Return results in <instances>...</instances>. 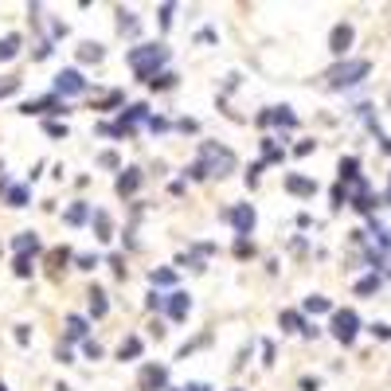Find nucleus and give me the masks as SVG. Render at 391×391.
<instances>
[{
	"instance_id": "1",
	"label": "nucleus",
	"mask_w": 391,
	"mask_h": 391,
	"mask_svg": "<svg viewBox=\"0 0 391 391\" xmlns=\"http://www.w3.org/2000/svg\"><path fill=\"white\" fill-rule=\"evenodd\" d=\"M235 168V156L227 153V149H219L215 141H204V149H200V161L192 165V176L200 180V176H227Z\"/></svg>"
},
{
	"instance_id": "2",
	"label": "nucleus",
	"mask_w": 391,
	"mask_h": 391,
	"mask_svg": "<svg viewBox=\"0 0 391 391\" xmlns=\"http://www.w3.org/2000/svg\"><path fill=\"white\" fill-rule=\"evenodd\" d=\"M371 63L368 59H348V63H337V67L325 71V82L329 87H356L360 78H368Z\"/></svg>"
},
{
	"instance_id": "3",
	"label": "nucleus",
	"mask_w": 391,
	"mask_h": 391,
	"mask_svg": "<svg viewBox=\"0 0 391 391\" xmlns=\"http://www.w3.org/2000/svg\"><path fill=\"white\" fill-rule=\"evenodd\" d=\"M168 59V47L165 43H145V47H137L133 55H129V63H133V71H137V78H149L161 63Z\"/></svg>"
},
{
	"instance_id": "4",
	"label": "nucleus",
	"mask_w": 391,
	"mask_h": 391,
	"mask_svg": "<svg viewBox=\"0 0 391 391\" xmlns=\"http://www.w3.org/2000/svg\"><path fill=\"white\" fill-rule=\"evenodd\" d=\"M356 332H360V317H356V309H337L332 313V337L341 344H352L356 341Z\"/></svg>"
},
{
	"instance_id": "5",
	"label": "nucleus",
	"mask_w": 391,
	"mask_h": 391,
	"mask_svg": "<svg viewBox=\"0 0 391 391\" xmlns=\"http://www.w3.org/2000/svg\"><path fill=\"white\" fill-rule=\"evenodd\" d=\"M55 90L59 94H82V90H87V78H82V71H59Z\"/></svg>"
},
{
	"instance_id": "6",
	"label": "nucleus",
	"mask_w": 391,
	"mask_h": 391,
	"mask_svg": "<svg viewBox=\"0 0 391 391\" xmlns=\"http://www.w3.org/2000/svg\"><path fill=\"white\" fill-rule=\"evenodd\" d=\"M168 380V371L161 368V364H149V368H141V391H161Z\"/></svg>"
},
{
	"instance_id": "7",
	"label": "nucleus",
	"mask_w": 391,
	"mask_h": 391,
	"mask_svg": "<svg viewBox=\"0 0 391 391\" xmlns=\"http://www.w3.org/2000/svg\"><path fill=\"white\" fill-rule=\"evenodd\" d=\"M231 223H235V231H239V235H251L254 231V207L251 204H235Z\"/></svg>"
},
{
	"instance_id": "8",
	"label": "nucleus",
	"mask_w": 391,
	"mask_h": 391,
	"mask_svg": "<svg viewBox=\"0 0 391 391\" xmlns=\"http://www.w3.org/2000/svg\"><path fill=\"white\" fill-rule=\"evenodd\" d=\"M329 47H332V55H344V51L352 47V24H337V28H332Z\"/></svg>"
},
{
	"instance_id": "9",
	"label": "nucleus",
	"mask_w": 391,
	"mask_h": 391,
	"mask_svg": "<svg viewBox=\"0 0 391 391\" xmlns=\"http://www.w3.org/2000/svg\"><path fill=\"white\" fill-rule=\"evenodd\" d=\"M24 114H67V110H63V102L51 94V98H36V102H28Z\"/></svg>"
},
{
	"instance_id": "10",
	"label": "nucleus",
	"mask_w": 391,
	"mask_h": 391,
	"mask_svg": "<svg viewBox=\"0 0 391 391\" xmlns=\"http://www.w3.org/2000/svg\"><path fill=\"white\" fill-rule=\"evenodd\" d=\"M282 329H286V332H305V337H313V332H317V329H313V325L302 317V313H293V309L282 313Z\"/></svg>"
},
{
	"instance_id": "11",
	"label": "nucleus",
	"mask_w": 391,
	"mask_h": 391,
	"mask_svg": "<svg viewBox=\"0 0 391 391\" xmlns=\"http://www.w3.org/2000/svg\"><path fill=\"white\" fill-rule=\"evenodd\" d=\"M258 121H263V126H293L297 117H293L286 106H274V110H263V114H258Z\"/></svg>"
},
{
	"instance_id": "12",
	"label": "nucleus",
	"mask_w": 391,
	"mask_h": 391,
	"mask_svg": "<svg viewBox=\"0 0 391 391\" xmlns=\"http://www.w3.org/2000/svg\"><path fill=\"white\" fill-rule=\"evenodd\" d=\"M165 313L172 317V321H184V317H188V293H168Z\"/></svg>"
},
{
	"instance_id": "13",
	"label": "nucleus",
	"mask_w": 391,
	"mask_h": 391,
	"mask_svg": "<svg viewBox=\"0 0 391 391\" xmlns=\"http://www.w3.org/2000/svg\"><path fill=\"white\" fill-rule=\"evenodd\" d=\"M20 47H24V36H20V31L4 36V39H0V63H4V59H12V55H20Z\"/></svg>"
},
{
	"instance_id": "14",
	"label": "nucleus",
	"mask_w": 391,
	"mask_h": 391,
	"mask_svg": "<svg viewBox=\"0 0 391 391\" xmlns=\"http://www.w3.org/2000/svg\"><path fill=\"white\" fill-rule=\"evenodd\" d=\"M137 184H141V168H126V176L117 180V196H133Z\"/></svg>"
},
{
	"instance_id": "15",
	"label": "nucleus",
	"mask_w": 391,
	"mask_h": 391,
	"mask_svg": "<svg viewBox=\"0 0 391 391\" xmlns=\"http://www.w3.org/2000/svg\"><path fill=\"white\" fill-rule=\"evenodd\" d=\"M341 180H356V184L364 180V176H360V161H356V156H344V161H341Z\"/></svg>"
},
{
	"instance_id": "16",
	"label": "nucleus",
	"mask_w": 391,
	"mask_h": 391,
	"mask_svg": "<svg viewBox=\"0 0 391 391\" xmlns=\"http://www.w3.org/2000/svg\"><path fill=\"white\" fill-rule=\"evenodd\" d=\"M12 246H16V251H20V258H31V251H36V246H39V239H36V235H31V231H24V235H20V239H16V243H12Z\"/></svg>"
},
{
	"instance_id": "17",
	"label": "nucleus",
	"mask_w": 391,
	"mask_h": 391,
	"mask_svg": "<svg viewBox=\"0 0 391 391\" xmlns=\"http://www.w3.org/2000/svg\"><path fill=\"white\" fill-rule=\"evenodd\" d=\"M286 188H290V192H297V196H313V180H305V176H290V180H286Z\"/></svg>"
},
{
	"instance_id": "18",
	"label": "nucleus",
	"mask_w": 391,
	"mask_h": 391,
	"mask_svg": "<svg viewBox=\"0 0 391 391\" xmlns=\"http://www.w3.org/2000/svg\"><path fill=\"white\" fill-rule=\"evenodd\" d=\"M94 231H98V243H110V231H114V227H110L106 212H98V215H94Z\"/></svg>"
},
{
	"instance_id": "19",
	"label": "nucleus",
	"mask_w": 391,
	"mask_h": 391,
	"mask_svg": "<svg viewBox=\"0 0 391 391\" xmlns=\"http://www.w3.org/2000/svg\"><path fill=\"white\" fill-rule=\"evenodd\" d=\"M376 290H380V278H376V274H368V278L356 282V293H360V297H368V293H376Z\"/></svg>"
},
{
	"instance_id": "20",
	"label": "nucleus",
	"mask_w": 391,
	"mask_h": 391,
	"mask_svg": "<svg viewBox=\"0 0 391 391\" xmlns=\"http://www.w3.org/2000/svg\"><path fill=\"white\" fill-rule=\"evenodd\" d=\"M87 204H75V207H71V212H67V223L71 227H82V223H87Z\"/></svg>"
},
{
	"instance_id": "21",
	"label": "nucleus",
	"mask_w": 391,
	"mask_h": 391,
	"mask_svg": "<svg viewBox=\"0 0 391 391\" xmlns=\"http://www.w3.org/2000/svg\"><path fill=\"white\" fill-rule=\"evenodd\" d=\"M78 59H82V63H98V59H102V47H98V43H82V47H78Z\"/></svg>"
},
{
	"instance_id": "22",
	"label": "nucleus",
	"mask_w": 391,
	"mask_h": 391,
	"mask_svg": "<svg viewBox=\"0 0 391 391\" xmlns=\"http://www.w3.org/2000/svg\"><path fill=\"white\" fill-rule=\"evenodd\" d=\"M67 337H71V341H82V337H87V321H82V317H71V321H67Z\"/></svg>"
},
{
	"instance_id": "23",
	"label": "nucleus",
	"mask_w": 391,
	"mask_h": 391,
	"mask_svg": "<svg viewBox=\"0 0 391 391\" xmlns=\"http://www.w3.org/2000/svg\"><path fill=\"white\" fill-rule=\"evenodd\" d=\"M137 352H141V341H137V337H129V341L121 344V352H117V356H121V360H133Z\"/></svg>"
},
{
	"instance_id": "24",
	"label": "nucleus",
	"mask_w": 391,
	"mask_h": 391,
	"mask_svg": "<svg viewBox=\"0 0 391 391\" xmlns=\"http://www.w3.org/2000/svg\"><path fill=\"white\" fill-rule=\"evenodd\" d=\"M153 282L156 286H176V270H165V266H161V270H153Z\"/></svg>"
},
{
	"instance_id": "25",
	"label": "nucleus",
	"mask_w": 391,
	"mask_h": 391,
	"mask_svg": "<svg viewBox=\"0 0 391 391\" xmlns=\"http://www.w3.org/2000/svg\"><path fill=\"white\" fill-rule=\"evenodd\" d=\"M8 204L12 207H24V204H28V188H24V184L12 188V192H8Z\"/></svg>"
},
{
	"instance_id": "26",
	"label": "nucleus",
	"mask_w": 391,
	"mask_h": 391,
	"mask_svg": "<svg viewBox=\"0 0 391 391\" xmlns=\"http://www.w3.org/2000/svg\"><path fill=\"white\" fill-rule=\"evenodd\" d=\"M90 297H94V302H90V309H94V313H106V293H102V290H90Z\"/></svg>"
},
{
	"instance_id": "27",
	"label": "nucleus",
	"mask_w": 391,
	"mask_h": 391,
	"mask_svg": "<svg viewBox=\"0 0 391 391\" xmlns=\"http://www.w3.org/2000/svg\"><path fill=\"white\" fill-rule=\"evenodd\" d=\"M153 87H156V90H165V87H176V75H168V71H165V75H156V78H153Z\"/></svg>"
},
{
	"instance_id": "28",
	"label": "nucleus",
	"mask_w": 391,
	"mask_h": 391,
	"mask_svg": "<svg viewBox=\"0 0 391 391\" xmlns=\"http://www.w3.org/2000/svg\"><path fill=\"white\" fill-rule=\"evenodd\" d=\"M305 309H309V313H325V309H329V302H325V297H309Z\"/></svg>"
},
{
	"instance_id": "29",
	"label": "nucleus",
	"mask_w": 391,
	"mask_h": 391,
	"mask_svg": "<svg viewBox=\"0 0 391 391\" xmlns=\"http://www.w3.org/2000/svg\"><path fill=\"white\" fill-rule=\"evenodd\" d=\"M12 270H16L20 278H28V274H31V258H16V266H12Z\"/></svg>"
},
{
	"instance_id": "30",
	"label": "nucleus",
	"mask_w": 391,
	"mask_h": 391,
	"mask_svg": "<svg viewBox=\"0 0 391 391\" xmlns=\"http://www.w3.org/2000/svg\"><path fill=\"white\" fill-rule=\"evenodd\" d=\"M75 266H78V270H94V254H78Z\"/></svg>"
},
{
	"instance_id": "31",
	"label": "nucleus",
	"mask_w": 391,
	"mask_h": 391,
	"mask_svg": "<svg viewBox=\"0 0 391 391\" xmlns=\"http://www.w3.org/2000/svg\"><path fill=\"white\" fill-rule=\"evenodd\" d=\"M16 87H20V78H0V98H4V94H12Z\"/></svg>"
},
{
	"instance_id": "32",
	"label": "nucleus",
	"mask_w": 391,
	"mask_h": 391,
	"mask_svg": "<svg viewBox=\"0 0 391 391\" xmlns=\"http://www.w3.org/2000/svg\"><path fill=\"white\" fill-rule=\"evenodd\" d=\"M98 165H102V168H117V153H102V156H98Z\"/></svg>"
},
{
	"instance_id": "33",
	"label": "nucleus",
	"mask_w": 391,
	"mask_h": 391,
	"mask_svg": "<svg viewBox=\"0 0 391 391\" xmlns=\"http://www.w3.org/2000/svg\"><path fill=\"white\" fill-rule=\"evenodd\" d=\"M172 4H165V8H161V28H168V24H172Z\"/></svg>"
},
{
	"instance_id": "34",
	"label": "nucleus",
	"mask_w": 391,
	"mask_h": 391,
	"mask_svg": "<svg viewBox=\"0 0 391 391\" xmlns=\"http://www.w3.org/2000/svg\"><path fill=\"white\" fill-rule=\"evenodd\" d=\"M371 332H376L380 341H388V337H391V329H388V325H383V321H376V325H371Z\"/></svg>"
},
{
	"instance_id": "35",
	"label": "nucleus",
	"mask_w": 391,
	"mask_h": 391,
	"mask_svg": "<svg viewBox=\"0 0 391 391\" xmlns=\"http://www.w3.org/2000/svg\"><path fill=\"white\" fill-rule=\"evenodd\" d=\"M188 391H212L207 383H188Z\"/></svg>"
},
{
	"instance_id": "36",
	"label": "nucleus",
	"mask_w": 391,
	"mask_h": 391,
	"mask_svg": "<svg viewBox=\"0 0 391 391\" xmlns=\"http://www.w3.org/2000/svg\"><path fill=\"white\" fill-rule=\"evenodd\" d=\"M55 391H67V388H63V383H59V388H55Z\"/></svg>"
},
{
	"instance_id": "37",
	"label": "nucleus",
	"mask_w": 391,
	"mask_h": 391,
	"mask_svg": "<svg viewBox=\"0 0 391 391\" xmlns=\"http://www.w3.org/2000/svg\"><path fill=\"white\" fill-rule=\"evenodd\" d=\"M0 391H8V388H4V383H0Z\"/></svg>"
},
{
	"instance_id": "38",
	"label": "nucleus",
	"mask_w": 391,
	"mask_h": 391,
	"mask_svg": "<svg viewBox=\"0 0 391 391\" xmlns=\"http://www.w3.org/2000/svg\"><path fill=\"white\" fill-rule=\"evenodd\" d=\"M388 278H391V270H388Z\"/></svg>"
}]
</instances>
